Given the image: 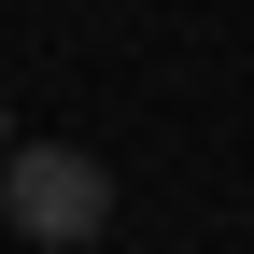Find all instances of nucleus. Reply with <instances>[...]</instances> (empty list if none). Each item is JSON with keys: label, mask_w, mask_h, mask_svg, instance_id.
<instances>
[{"label": "nucleus", "mask_w": 254, "mask_h": 254, "mask_svg": "<svg viewBox=\"0 0 254 254\" xmlns=\"http://www.w3.org/2000/svg\"><path fill=\"white\" fill-rule=\"evenodd\" d=\"M0 212H14V240H99L113 226V170L71 141H0Z\"/></svg>", "instance_id": "obj_1"}]
</instances>
